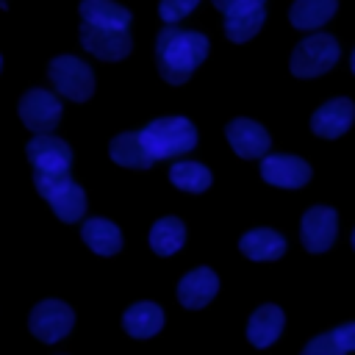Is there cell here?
<instances>
[{
  "label": "cell",
  "instance_id": "6da1fadb",
  "mask_svg": "<svg viewBox=\"0 0 355 355\" xmlns=\"http://www.w3.org/2000/svg\"><path fill=\"white\" fill-rule=\"evenodd\" d=\"M205 55H208V39L200 31L166 25L155 36V67L158 75L172 86L186 83L191 72L205 61Z\"/></svg>",
  "mask_w": 355,
  "mask_h": 355
},
{
  "label": "cell",
  "instance_id": "7a4b0ae2",
  "mask_svg": "<svg viewBox=\"0 0 355 355\" xmlns=\"http://www.w3.org/2000/svg\"><path fill=\"white\" fill-rule=\"evenodd\" d=\"M139 136H141V144L153 161L183 155V153L194 150V144H197V130H194L191 119H186V116L153 119L144 130H139Z\"/></svg>",
  "mask_w": 355,
  "mask_h": 355
},
{
  "label": "cell",
  "instance_id": "3957f363",
  "mask_svg": "<svg viewBox=\"0 0 355 355\" xmlns=\"http://www.w3.org/2000/svg\"><path fill=\"white\" fill-rule=\"evenodd\" d=\"M33 183L61 222H78L86 214V191L69 172H33Z\"/></svg>",
  "mask_w": 355,
  "mask_h": 355
},
{
  "label": "cell",
  "instance_id": "277c9868",
  "mask_svg": "<svg viewBox=\"0 0 355 355\" xmlns=\"http://www.w3.org/2000/svg\"><path fill=\"white\" fill-rule=\"evenodd\" d=\"M341 55L338 42L330 33H313L302 39L291 53V72L297 78H316L324 75Z\"/></svg>",
  "mask_w": 355,
  "mask_h": 355
},
{
  "label": "cell",
  "instance_id": "5b68a950",
  "mask_svg": "<svg viewBox=\"0 0 355 355\" xmlns=\"http://www.w3.org/2000/svg\"><path fill=\"white\" fill-rule=\"evenodd\" d=\"M47 75H50L55 92L64 94L67 100L86 103L94 94V75L75 55H58V58H53L50 67H47Z\"/></svg>",
  "mask_w": 355,
  "mask_h": 355
},
{
  "label": "cell",
  "instance_id": "8992f818",
  "mask_svg": "<svg viewBox=\"0 0 355 355\" xmlns=\"http://www.w3.org/2000/svg\"><path fill=\"white\" fill-rule=\"evenodd\" d=\"M72 324H75V313H72V308H69L67 302H61V300H44V302H39V305L31 311V316H28L31 333H33L39 341H44V344L61 341V338L72 330Z\"/></svg>",
  "mask_w": 355,
  "mask_h": 355
},
{
  "label": "cell",
  "instance_id": "52a82bcc",
  "mask_svg": "<svg viewBox=\"0 0 355 355\" xmlns=\"http://www.w3.org/2000/svg\"><path fill=\"white\" fill-rule=\"evenodd\" d=\"M19 119L33 133H50L61 119V103L47 89H31L19 100Z\"/></svg>",
  "mask_w": 355,
  "mask_h": 355
},
{
  "label": "cell",
  "instance_id": "ba28073f",
  "mask_svg": "<svg viewBox=\"0 0 355 355\" xmlns=\"http://www.w3.org/2000/svg\"><path fill=\"white\" fill-rule=\"evenodd\" d=\"M25 153H28L33 172H69L72 150L64 139H58L53 133H36L28 141Z\"/></svg>",
  "mask_w": 355,
  "mask_h": 355
},
{
  "label": "cell",
  "instance_id": "9c48e42d",
  "mask_svg": "<svg viewBox=\"0 0 355 355\" xmlns=\"http://www.w3.org/2000/svg\"><path fill=\"white\" fill-rule=\"evenodd\" d=\"M336 230H338V216L333 208L327 205H313L302 214V225H300V239H302V247L308 252H324L333 247V239H336Z\"/></svg>",
  "mask_w": 355,
  "mask_h": 355
},
{
  "label": "cell",
  "instance_id": "30bf717a",
  "mask_svg": "<svg viewBox=\"0 0 355 355\" xmlns=\"http://www.w3.org/2000/svg\"><path fill=\"white\" fill-rule=\"evenodd\" d=\"M261 178L272 186L280 189H300L311 180V166L288 153H277V155H263L261 161Z\"/></svg>",
  "mask_w": 355,
  "mask_h": 355
},
{
  "label": "cell",
  "instance_id": "8fae6325",
  "mask_svg": "<svg viewBox=\"0 0 355 355\" xmlns=\"http://www.w3.org/2000/svg\"><path fill=\"white\" fill-rule=\"evenodd\" d=\"M80 44L103 58V61H119L130 53L133 42H130V33L128 31H105V28H94V25H86L80 22Z\"/></svg>",
  "mask_w": 355,
  "mask_h": 355
},
{
  "label": "cell",
  "instance_id": "7c38bea8",
  "mask_svg": "<svg viewBox=\"0 0 355 355\" xmlns=\"http://www.w3.org/2000/svg\"><path fill=\"white\" fill-rule=\"evenodd\" d=\"M225 133H227V141H230L233 153L241 155V158H263L269 144H272L266 128L258 125L255 119H244V116L227 122Z\"/></svg>",
  "mask_w": 355,
  "mask_h": 355
},
{
  "label": "cell",
  "instance_id": "4fadbf2b",
  "mask_svg": "<svg viewBox=\"0 0 355 355\" xmlns=\"http://www.w3.org/2000/svg\"><path fill=\"white\" fill-rule=\"evenodd\" d=\"M355 119V105L347 97H333L324 105H319V111L311 116V130L322 139H338L341 133L349 130Z\"/></svg>",
  "mask_w": 355,
  "mask_h": 355
},
{
  "label": "cell",
  "instance_id": "5bb4252c",
  "mask_svg": "<svg viewBox=\"0 0 355 355\" xmlns=\"http://www.w3.org/2000/svg\"><path fill=\"white\" fill-rule=\"evenodd\" d=\"M216 288H219L216 272L208 269V266H197L189 275H183V280L178 283V300H180L183 308L197 311V308L208 305L216 297Z\"/></svg>",
  "mask_w": 355,
  "mask_h": 355
},
{
  "label": "cell",
  "instance_id": "9a60e30c",
  "mask_svg": "<svg viewBox=\"0 0 355 355\" xmlns=\"http://www.w3.org/2000/svg\"><path fill=\"white\" fill-rule=\"evenodd\" d=\"M80 17L86 25L105 31H128L130 11L114 0H80Z\"/></svg>",
  "mask_w": 355,
  "mask_h": 355
},
{
  "label": "cell",
  "instance_id": "2e32d148",
  "mask_svg": "<svg viewBox=\"0 0 355 355\" xmlns=\"http://www.w3.org/2000/svg\"><path fill=\"white\" fill-rule=\"evenodd\" d=\"M239 250L250 261H277L286 252V239L272 227H255L241 236Z\"/></svg>",
  "mask_w": 355,
  "mask_h": 355
},
{
  "label": "cell",
  "instance_id": "e0dca14e",
  "mask_svg": "<svg viewBox=\"0 0 355 355\" xmlns=\"http://www.w3.org/2000/svg\"><path fill=\"white\" fill-rule=\"evenodd\" d=\"M108 155H111L114 164L128 166V169H147V166H153V158L144 150L139 130H125V133L114 136L111 144H108Z\"/></svg>",
  "mask_w": 355,
  "mask_h": 355
},
{
  "label": "cell",
  "instance_id": "ac0fdd59",
  "mask_svg": "<svg viewBox=\"0 0 355 355\" xmlns=\"http://www.w3.org/2000/svg\"><path fill=\"white\" fill-rule=\"evenodd\" d=\"M80 236L89 244V250L97 252V255H116L122 250V233H119V227L114 222L103 219V216L86 219L83 227H80Z\"/></svg>",
  "mask_w": 355,
  "mask_h": 355
},
{
  "label": "cell",
  "instance_id": "d6986e66",
  "mask_svg": "<svg viewBox=\"0 0 355 355\" xmlns=\"http://www.w3.org/2000/svg\"><path fill=\"white\" fill-rule=\"evenodd\" d=\"M122 327L133 338H150L164 327V311L155 302H136L122 313Z\"/></svg>",
  "mask_w": 355,
  "mask_h": 355
},
{
  "label": "cell",
  "instance_id": "ffe728a7",
  "mask_svg": "<svg viewBox=\"0 0 355 355\" xmlns=\"http://www.w3.org/2000/svg\"><path fill=\"white\" fill-rule=\"evenodd\" d=\"M283 330V311L277 305H261L247 324V338L252 347H269Z\"/></svg>",
  "mask_w": 355,
  "mask_h": 355
},
{
  "label": "cell",
  "instance_id": "44dd1931",
  "mask_svg": "<svg viewBox=\"0 0 355 355\" xmlns=\"http://www.w3.org/2000/svg\"><path fill=\"white\" fill-rule=\"evenodd\" d=\"M338 8V0H294V6L288 8V19L294 28L300 31H311V28H322Z\"/></svg>",
  "mask_w": 355,
  "mask_h": 355
},
{
  "label": "cell",
  "instance_id": "7402d4cb",
  "mask_svg": "<svg viewBox=\"0 0 355 355\" xmlns=\"http://www.w3.org/2000/svg\"><path fill=\"white\" fill-rule=\"evenodd\" d=\"M183 241H186V227L178 216H164L150 230V247H153L155 255L166 258V255L178 252L183 247Z\"/></svg>",
  "mask_w": 355,
  "mask_h": 355
},
{
  "label": "cell",
  "instance_id": "603a6c76",
  "mask_svg": "<svg viewBox=\"0 0 355 355\" xmlns=\"http://www.w3.org/2000/svg\"><path fill=\"white\" fill-rule=\"evenodd\" d=\"M169 180L178 186V189H183V191H191V194H200V191H205L208 186H211V172H208V166H202V164H197V161H178V164H172V169H169Z\"/></svg>",
  "mask_w": 355,
  "mask_h": 355
},
{
  "label": "cell",
  "instance_id": "cb8c5ba5",
  "mask_svg": "<svg viewBox=\"0 0 355 355\" xmlns=\"http://www.w3.org/2000/svg\"><path fill=\"white\" fill-rule=\"evenodd\" d=\"M263 19H266V8L225 17V36H227L230 42H236V44H244V42H250V39L261 31Z\"/></svg>",
  "mask_w": 355,
  "mask_h": 355
},
{
  "label": "cell",
  "instance_id": "d4e9b609",
  "mask_svg": "<svg viewBox=\"0 0 355 355\" xmlns=\"http://www.w3.org/2000/svg\"><path fill=\"white\" fill-rule=\"evenodd\" d=\"M200 0H161L158 3V14L166 25H178L183 17H189L197 8Z\"/></svg>",
  "mask_w": 355,
  "mask_h": 355
},
{
  "label": "cell",
  "instance_id": "484cf974",
  "mask_svg": "<svg viewBox=\"0 0 355 355\" xmlns=\"http://www.w3.org/2000/svg\"><path fill=\"white\" fill-rule=\"evenodd\" d=\"M302 355H344V349L336 344L333 333H322V336H316L313 341L305 344Z\"/></svg>",
  "mask_w": 355,
  "mask_h": 355
},
{
  "label": "cell",
  "instance_id": "4316f807",
  "mask_svg": "<svg viewBox=\"0 0 355 355\" xmlns=\"http://www.w3.org/2000/svg\"><path fill=\"white\" fill-rule=\"evenodd\" d=\"M225 17H233V14H244V11H258V8H266V0H211Z\"/></svg>",
  "mask_w": 355,
  "mask_h": 355
},
{
  "label": "cell",
  "instance_id": "83f0119b",
  "mask_svg": "<svg viewBox=\"0 0 355 355\" xmlns=\"http://www.w3.org/2000/svg\"><path fill=\"white\" fill-rule=\"evenodd\" d=\"M333 333V338H336V344L344 349V352H349V349H355V322H347V324H338L336 330H330Z\"/></svg>",
  "mask_w": 355,
  "mask_h": 355
},
{
  "label": "cell",
  "instance_id": "f1b7e54d",
  "mask_svg": "<svg viewBox=\"0 0 355 355\" xmlns=\"http://www.w3.org/2000/svg\"><path fill=\"white\" fill-rule=\"evenodd\" d=\"M352 72H355V53H352Z\"/></svg>",
  "mask_w": 355,
  "mask_h": 355
},
{
  "label": "cell",
  "instance_id": "f546056e",
  "mask_svg": "<svg viewBox=\"0 0 355 355\" xmlns=\"http://www.w3.org/2000/svg\"><path fill=\"white\" fill-rule=\"evenodd\" d=\"M352 247H355V230H352Z\"/></svg>",
  "mask_w": 355,
  "mask_h": 355
},
{
  "label": "cell",
  "instance_id": "4dcf8cb0",
  "mask_svg": "<svg viewBox=\"0 0 355 355\" xmlns=\"http://www.w3.org/2000/svg\"><path fill=\"white\" fill-rule=\"evenodd\" d=\"M0 67H3V58H0Z\"/></svg>",
  "mask_w": 355,
  "mask_h": 355
}]
</instances>
